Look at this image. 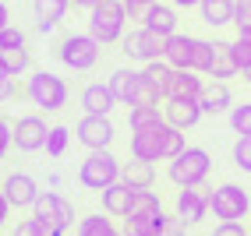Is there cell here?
Instances as JSON below:
<instances>
[{"label":"cell","instance_id":"1","mask_svg":"<svg viewBox=\"0 0 251 236\" xmlns=\"http://www.w3.org/2000/svg\"><path fill=\"white\" fill-rule=\"evenodd\" d=\"M209 170H212L209 151L198 148V145H188L177 159H170V170H166V173H170V180L177 183V187H202Z\"/></svg>","mask_w":251,"mask_h":236},{"label":"cell","instance_id":"2","mask_svg":"<svg viewBox=\"0 0 251 236\" xmlns=\"http://www.w3.org/2000/svg\"><path fill=\"white\" fill-rule=\"evenodd\" d=\"M131 18L124 0H103L99 7H92L89 14V36H96L99 43H117L124 36V21Z\"/></svg>","mask_w":251,"mask_h":236},{"label":"cell","instance_id":"3","mask_svg":"<svg viewBox=\"0 0 251 236\" xmlns=\"http://www.w3.org/2000/svg\"><path fill=\"white\" fill-rule=\"evenodd\" d=\"M28 99H32V106L57 113L68 106V85H64V78L50 74V71H36L28 78Z\"/></svg>","mask_w":251,"mask_h":236},{"label":"cell","instance_id":"4","mask_svg":"<svg viewBox=\"0 0 251 236\" xmlns=\"http://www.w3.org/2000/svg\"><path fill=\"white\" fill-rule=\"evenodd\" d=\"M121 170H124V166L103 148V151H92V155L81 162L78 180H81V187H89V191H106L110 183L121 180Z\"/></svg>","mask_w":251,"mask_h":236},{"label":"cell","instance_id":"5","mask_svg":"<svg viewBox=\"0 0 251 236\" xmlns=\"http://www.w3.org/2000/svg\"><path fill=\"white\" fill-rule=\"evenodd\" d=\"M166 116L149 127H135L131 130V155L135 159H145V162H159L166 159Z\"/></svg>","mask_w":251,"mask_h":236},{"label":"cell","instance_id":"6","mask_svg":"<svg viewBox=\"0 0 251 236\" xmlns=\"http://www.w3.org/2000/svg\"><path fill=\"white\" fill-rule=\"evenodd\" d=\"M212 212L220 222H241L251 212V197L241 183H223V187L212 191Z\"/></svg>","mask_w":251,"mask_h":236},{"label":"cell","instance_id":"7","mask_svg":"<svg viewBox=\"0 0 251 236\" xmlns=\"http://www.w3.org/2000/svg\"><path fill=\"white\" fill-rule=\"evenodd\" d=\"M99 43L96 36H68L57 46V57L71 67V71H92L96 60H99Z\"/></svg>","mask_w":251,"mask_h":236},{"label":"cell","instance_id":"8","mask_svg":"<svg viewBox=\"0 0 251 236\" xmlns=\"http://www.w3.org/2000/svg\"><path fill=\"white\" fill-rule=\"evenodd\" d=\"M163 49H166V39L152 28H135L131 36L124 39V53L131 60H142V64H152V60H163Z\"/></svg>","mask_w":251,"mask_h":236},{"label":"cell","instance_id":"9","mask_svg":"<svg viewBox=\"0 0 251 236\" xmlns=\"http://www.w3.org/2000/svg\"><path fill=\"white\" fill-rule=\"evenodd\" d=\"M32 208H36V218L50 222L60 236H64V229L75 222V208H71V201H68V197H60V194H53V191L39 194V201H36Z\"/></svg>","mask_w":251,"mask_h":236},{"label":"cell","instance_id":"10","mask_svg":"<svg viewBox=\"0 0 251 236\" xmlns=\"http://www.w3.org/2000/svg\"><path fill=\"white\" fill-rule=\"evenodd\" d=\"M205 212H212V191L205 187V183H202V187H180L177 191V215L188 226L202 222Z\"/></svg>","mask_w":251,"mask_h":236},{"label":"cell","instance_id":"11","mask_svg":"<svg viewBox=\"0 0 251 236\" xmlns=\"http://www.w3.org/2000/svg\"><path fill=\"white\" fill-rule=\"evenodd\" d=\"M75 134H78V141L85 145L89 151H103V148L113 141V124H110V116H96V113H85V116L78 120Z\"/></svg>","mask_w":251,"mask_h":236},{"label":"cell","instance_id":"12","mask_svg":"<svg viewBox=\"0 0 251 236\" xmlns=\"http://www.w3.org/2000/svg\"><path fill=\"white\" fill-rule=\"evenodd\" d=\"M46 138H50V127H46V120H39V116H22V120L14 124V145L22 151L46 148Z\"/></svg>","mask_w":251,"mask_h":236},{"label":"cell","instance_id":"13","mask_svg":"<svg viewBox=\"0 0 251 236\" xmlns=\"http://www.w3.org/2000/svg\"><path fill=\"white\" fill-rule=\"evenodd\" d=\"M4 194L11 201V208H28L39 201V183L32 180L28 173H11L4 180Z\"/></svg>","mask_w":251,"mask_h":236},{"label":"cell","instance_id":"14","mask_svg":"<svg viewBox=\"0 0 251 236\" xmlns=\"http://www.w3.org/2000/svg\"><path fill=\"white\" fill-rule=\"evenodd\" d=\"M163 116H166V124L188 130V127H195V124L205 116V109H202V103H198V99H166Z\"/></svg>","mask_w":251,"mask_h":236},{"label":"cell","instance_id":"15","mask_svg":"<svg viewBox=\"0 0 251 236\" xmlns=\"http://www.w3.org/2000/svg\"><path fill=\"white\" fill-rule=\"evenodd\" d=\"M195 36H180V32H174L170 39H166V49H163V60L177 67V71H191L195 64Z\"/></svg>","mask_w":251,"mask_h":236},{"label":"cell","instance_id":"16","mask_svg":"<svg viewBox=\"0 0 251 236\" xmlns=\"http://www.w3.org/2000/svg\"><path fill=\"white\" fill-rule=\"evenodd\" d=\"M103 208H106L110 215L127 218V215H131V208H135V187H131V183H124V180L110 183V187L103 191Z\"/></svg>","mask_w":251,"mask_h":236},{"label":"cell","instance_id":"17","mask_svg":"<svg viewBox=\"0 0 251 236\" xmlns=\"http://www.w3.org/2000/svg\"><path fill=\"white\" fill-rule=\"evenodd\" d=\"M198 103H202V109L205 113H230L233 109V92H230V85L226 81H209V85L202 88V95H198Z\"/></svg>","mask_w":251,"mask_h":236},{"label":"cell","instance_id":"18","mask_svg":"<svg viewBox=\"0 0 251 236\" xmlns=\"http://www.w3.org/2000/svg\"><path fill=\"white\" fill-rule=\"evenodd\" d=\"M113 106H117V95H113L110 85H103V81H96V85H89L85 92H81V109H85V113L110 116Z\"/></svg>","mask_w":251,"mask_h":236},{"label":"cell","instance_id":"19","mask_svg":"<svg viewBox=\"0 0 251 236\" xmlns=\"http://www.w3.org/2000/svg\"><path fill=\"white\" fill-rule=\"evenodd\" d=\"M233 74H241V64H237V57H233V46L216 39V43H212V67H209V78L226 81V78H233Z\"/></svg>","mask_w":251,"mask_h":236},{"label":"cell","instance_id":"20","mask_svg":"<svg viewBox=\"0 0 251 236\" xmlns=\"http://www.w3.org/2000/svg\"><path fill=\"white\" fill-rule=\"evenodd\" d=\"M166 222L163 212H131L124 218V236H159Z\"/></svg>","mask_w":251,"mask_h":236},{"label":"cell","instance_id":"21","mask_svg":"<svg viewBox=\"0 0 251 236\" xmlns=\"http://www.w3.org/2000/svg\"><path fill=\"white\" fill-rule=\"evenodd\" d=\"M142 25L152 28V32H159L163 39H170L174 32H177V11L170 4H152V7L142 14Z\"/></svg>","mask_w":251,"mask_h":236},{"label":"cell","instance_id":"22","mask_svg":"<svg viewBox=\"0 0 251 236\" xmlns=\"http://www.w3.org/2000/svg\"><path fill=\"white\" fill-rule=\"evenodd\" d=\"M202 21L212 28H223L237 21V0H202Z\"/></svg>","mask_w":251,"mask_h":236},{"label":"cell","instance_id":"23","mask_svg":"<svg viewBox=\"0 0 251 236\" xmlns=\"http://www.w3.org/2000/svg\"><path fill=\"white\" fill-rule=\"evenodd\" d=\"M106 85L113 88L117 103H127V106H131V99H135V92H138V85H142V71H135V67H121V71L110 74Z\"/></svg>","mask_w":251,"mask_h":236},{"label":"cell","instance_id":"24","mask_svg":"<svg viewBox=\"0 0 251 236\" xmlns=\"http://www.w3.org/2000/svg\"><path fill=\"white\" fill-rule=\"evenodd\" d=\"M202 88H205V81L198 78V71H174V81H170L166 99H198Z\"/></svg>","mask_w":251,"mask_h":236},{"label":"cell","instance_id":"25","mask_svg":"<svg viewBox=\"0 0 251 236\" xmlns=\"http://www.w3.org/2000/svg\"><path fill=\"white\" fill-rule=\"evenodd\" d=\"M121 180H124V183H131L135 191H145V187H152L156 170H152V162H145V159H131V162H124Z\"/></svg>","mask_w":251,"mask_h":236},{"label":"cell","instance_id":"26","mask_svg":"<svg viewBox=\"0 0 251 236\" xmlns=\"http://www.w3.org/2000/svg\"><path fill=\"white\" fill-rule=\"evenodd\" d=\"M68 7H71V0H36V25H39V32H50L64 14H68Z\"/></svg>","mask_w":251,"mask_h":236},{"label":"cell","instance_id":"27","mask_svg":"<svg viewBox=\"0 0 251 236\" xmlns=\"http://www.w3.org/2000/svg\"><path fill=\"white\" fill-rule=\"evenodd\" d=\"M174 71H177V67H170L166 60H152V64H145L142 78L149 81V85H156V88H159V95L166 99V92H170V81H174Z\"/></svg>","mask_w":251,"mask_h":236},{"label":"cell","instance_id":"28","mask_svg":"<svg viewBox=\"0 0 251 236\" xmlns=\"http://www.w3.org/2000/svg\"><path fill=\"white\" fill-rule=\"evenodd\" d=\"M78 236H124V233H117V226L110 222V218H103V215H89V218H81Z\"/></svg>","mask_w":251,"mask_h":236},{"label":"cell","instance_id":"29","mask_svg":"<svg viewBox=\"0 0 251 236\" xmlns=\"http://www.w3.org/2000/svg\"><path fill=\"white\" fill-rule=\"evenodd\" d=\"M230 130L237 138H251V103H241L230 109Z\"/></svg>","mask_w":251,"mask_h":236},{"label":"cell","instance_id":"30","mask_svg":"<svg viewBox=\"0 0 251 236\" xmlns=\"http://www.w3.org/2000/svg\"><path fill=\"white\" fill-rule=\"evenodd\" d=\"M0 60H4V67H7V71L14 74V78H18V74H25L28 71V49L22 46V49H0Z\"/></svg>","mask_w":251,"mask_h":236},{"label":"cell","instance_id":"31","mask_svg":"<svg viewBox=\"0 0 251 236\" xmlns=\"http://www.w3.org/2000/svg\"><path fill=\"white\" fill-rule=\"evenodd\" d=\"M68 141H71V130L68 127H50V138H46V155L60 159L68 151Z\"/></svg>","mask_w":251,"mask_h":236},{"label":"cell","instance_id":"32","mask_svg":"<svg viewBox=\"0 0 251 236\" xmlns=\"http://www.w3.org/2000/svg\"><path fill=\"white\" fill-rule=\"evenodd\" d=\"M156 120H163L159 106H131V116H127L131 130H135V127H149V124H156Z\"/></svg>","mask_w":251,"mask_h":236},{"label":"cell","instance_id":"33","mask_svg":"<svg viewBox=\"0 0 251 236\" xmlns=\"http://www.w3.org/2000/svg\"><path fill=\"white\" fill-rule=\"evenodd\" d=\"M209 67H212V39H198L195 43V64H191V71L209 74Z\"/></svg>","mask_w":251,"mask_h":236},{"label":"cell","instance_id":"34","mask_svg":"<svg viewBox=\"0 0 251 236\" xmlns=\"http://www.w3.org/2000/svg\"><path fill=\"white\" fill-rule=\"evenodd\" d=\"M14 236H60V233L50 226V222H43V218L32 215V218H25V222L18 226V233H14Z\"/></svg>","mask_w":251,"mask_h":236},{"label":"cell","instance_id":"35","mask_svg":"<svg viewBox=\"0 0 251 236\" xmlns=\"http://www.w3.org/2000/svg\"><path fill=\"white\" fill-rule=\"evenodd\" d=\"M233 166H237L241 173H251V138L233 141Z\"/></svg>","mask_w":251,"mask_h":236},{"label":"cell","instance_id":"36","mask_svg":"<svg viewBox=\"0 0 251 236\" xmlns=\"http://www.w3.org/2000/svg\"><path fill=\"white\" fill-rule=\"evenodd\" d=\"M159 88L156 85H149V81L142 78V85H138V92H135V99H131V106H159Z\"/></svg>","mask_w":251,"mask_h":236},{"label":"cell","instance_id":"37","mask_svg":"<svg viewBox=\"0 0 251 236\" xmlns=\"http://www.w3.org/2000/svg\"><path fill=\"white\" fill-rule=\"evenodd\" d=\"M22 46H25V32L18 25L0 28V49H22Z\"/></svg>","mask_w":251,"mask_h":236},{"label":"cell","instance_id":"38","mask_svg":"<svg viewBox=\"0 0 251 236\" xmlns=\"http://www.w3.org/2000/svg\"><path fill=\"white\" fill-rule=\"evenodd\" d=\"M131 212H163V205H159V197L145 187V191H135V208Z\"/></svg>","mask_w":251,"mask_h":236},{"label":"cell","instance_id":"39","mask_svg":"<svg viewBox=\"0 0 251 236\" xmlns=\"http://www.w3.org/2000/svg\"><path fill=\"white\" fill-rule=\"evenodd\" d=\"M230 46H233V57H237V64H241V71H248V67H251V39L237 36V39H233Z\"/></svg>","mask_w":251,"mask_h":236},{"label":"cell","instance_id":"40","mask_svg":"<svg viewBox=\"0 0 251 236\" xmlns=\"http://www.w3.org/2000/svg\"><path fill=\"white\" fill-rule=\"evenodd\" d=\"M159 236H188V222H184L180 215H166V222H163Z\"/></svg>","mask_w":251,"mask_h":236},{"label":"cell","instance_id":"41","mask_svg":"<svg viewBox=\"0 0 251 236\" xmlns=\"http://www.w3.org/2000/svg\"><path fill=\"white\" fill-rule=\"evenodd\" d=\"M7 99H14V74L0 60V103H7Z\"/></svg>","mask_w":251,"mask_h":236},{"label":"cell","instance_id":"42","mask_svg":"<svg viewBox=\"0 0 251 236\" xmlns=\"http://www.w3.org/2000/svg\"><path fill=\"white\" fill-rule=\"evenodd\" d=\"M14 145V127L4 120V116H0V159L7 155V148Z\"/></svg>","mask_w":251,"mask_h":236},{"label":"cell","instance_id":"43","mask_svg":"<svg viewBox=\"0 0 251 236\" xmlns=\"http://www.w3.org/2000/svg\"><path fill=\"white\" fill-rule=\"evenodd\" d=\"M152 4H156V0H124V7H127V14H131V21L142 18V14L152 7Z\"/></svg>","mask_w":251,"mask_h":236},{"label":"cell","instance_id":"44","mask_svg":"<svg viewBox=\"0 0 251 236\" xmlns=\"http://www.w3.org/2000/svg\"><path fill=\"white\" fill-rule=\"evenodd\" d=\"M212 236H248V233H244L241 222H220V226L212 229Z\"/></svg>","mask_w":251,"mask_h":236},{"label":"cell","instance_id":"45","mask_svg":"<svg viewBox=\"0 0 251 236\" xmlns=\"http://www.w3.org/2000/svg\"><path fill=\"white\" fill-rule=\"evenodd\" d=\"M237 28L251 25V0H237V21H233Z\"/></svg>","mask_w":251,"mask_h":236},{"label":"cell","instance_id":"46","mask_svg":"<svg viewBox=\"0 0 251 236\" xmlns=\"http://www.w3.org/2000/svg\"><path fill=\"white\" fill-rule=\"evenodd\" d=\"M7 212H11V201H7V194H4V191H0V226H4Z\"/></svg>","mask_w":251,"mask_h":236},{"label":"cell","instance_id":"47","mask_svg":"<svg viewBox=\"0 0 251 236\" xmlns=\"http://www.w3.org/2000/svg\"><path fill=\"white\" fill-rule=\"evenodd\" d=\"M11 25V11H7V4L0 0V28H7Z\"/></svg>","mask_w":251,"mask_h":236},{"label":"cell","instance_id":"48","mask_svg":"<svg viewBox=\"0 0 251 236\" xmlns=\"http://www.w3.org/2000/svg\"><path fill=\"white\" fill-rule=\"evenodd\" d=\"M71 4H75V7H89V11H92V7L103 4V0H71Z\"/></svg>","mask_w":251,"mask_h":236},{"label":"cell","instance_id":"49","mask_svg":"<svg viewBox=\"0 0 251 236\" xmlns=\"http://www.w3.org/2000/svg\"><path fill=\"white\" fill-rule=\"evenodd\" d=\"M202 0H174V7H198Z\"/></svg>","mask_w":251,"mask_h":236},{"label":"cell","instance_id":"50","mask_svg":"<svg viewBox=\"0 0 251 236\" xmlns=\"http://www.w3.org/2000/svg\"><path fill=\"white\" fill-rule=\"evenodd\" d=\"M244 78H248V85H251V67H248V71H244Z\"/></svg>","mask_w":251,"mask_h":236},{"label":"cell","instance_id":"51","mask_svg":"<svg viewBox=\"0 0 251 236\" xmlns=\"http://www.w3.org/2000/svg\"><path fill=\"white\" fill-rule=\"evenodd\" d=\"M248 236H251V233H248Z\"/></svg>","mask_w":251,"mask_h":236}]
</instances>
